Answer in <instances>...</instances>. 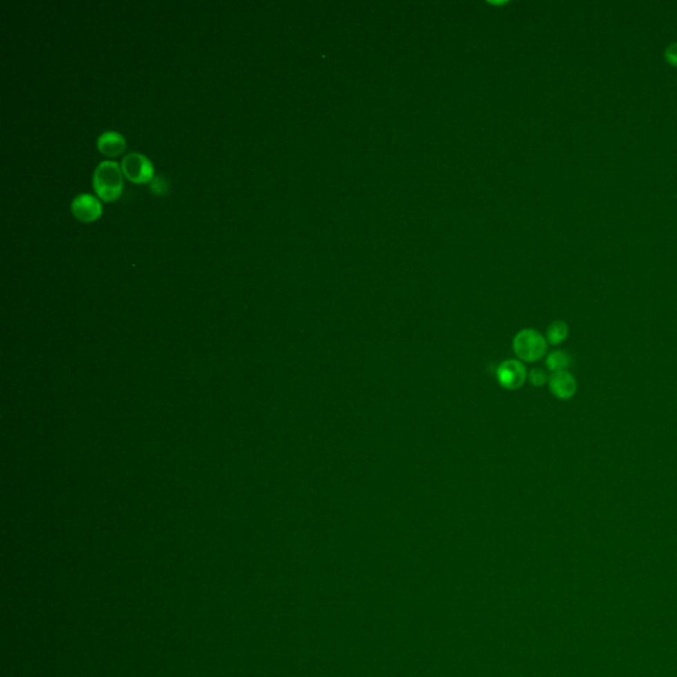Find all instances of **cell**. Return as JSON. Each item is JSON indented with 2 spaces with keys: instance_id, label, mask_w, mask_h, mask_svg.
<instances>
[{
  "instance_id": "ba28073f",
  "label": "cell",
  "mask_w": 677,
  "mask_h": 677,
  "mask_svg": "<svg viewBox=\"0 0 677 677\" xmlns=\"http://www.w3.org/2000/svg\"><path fill=\"white\" fill-rule=\"evenodd\" d=\"M545 365L551 373L567 371L571 366V357L567 351H553L549 355H547Z\"/></svg>"
},
{
  "instance_id": "3957f363",
  "label": "cell",
  "mask_w": 677,
  "mask_h": 677,
  "mask_svg": "<svg viewBox=\"0 0 677 677\" xmlns=\"http://www.w3.org/2000/svg\"><path fill=\"white\" fill-rule=\"evenodd\" d=\"M121 170L127 179L137 184L150 183L154 179L151 160L139 153H130L121 161Z\"/></svg>"
},
{
  "instance_id": "8992f818",
  "label": "cell",
  "mask_w": 677,
  "mask_h": 677,
  "mask_svg": "<svg viewBox=\"0 0 677 677\" xmlns=\"http://www.w3.org/2000/svg\"><path fill=\"white\" fill-rule=\"evenodd\" d=\"M548 385L551 393L562 401L573 398L577 393V380L569 371L551 373Z\"/></svg>"
},
{
  "instance_id": "7a4b0ae2",
  "label": "cell",
  "mask_w": 677,
  "mask_h": 677,
  "mask_svg": "<svg viewBox=\"0 0 677 677\" xmlns=\"http://www.w3.org/2000/svg\"><path fill=\"white\" fill-rule=\"evenodd\" d=\"M512 348L521 362H536L547 355L548 342L542 333L533 328H525L515 335Z\"/></svg>"
},
{
  "instance_id": "30bf717a",
  "label": "cell",
  "mask_w": 677,
  "mask_h": 677,
  "mask_svg": "<svg viewBox=\"0 0 677 677\" xmlns=\"http://www.w3.org/2000/svg\"><path fill=\"white\" fill-rule=\"evenodd\" d=\"M528 380L533 386H544L549 381V376L542 368H533L528 373Z\"/></svg>"
},
{
  "instance_id": "8fae6325",
  "label": "cell",
  "mask_w": 677,
  "mask_h": 677,
  "mask_svg": "<svg viewBox=\"0 0 677 677\" xmlns=\"http://www.w3.org/2000/svg\"><path fill=\"white\" fill-rule=\"evenodd\" d=\"M150 188L151 190L155 193V195H164L168 189V183L164 177L161 176H155L151 181H150Z\"/></svg>"
},
{
  "instance_id": "6da1fadb",
  "label": "cell",
  "mask_w": 677,
  "mask_h": 677,
  "mask_svg": "<svg viewBox=\"0 0 677 677\" xmlns=\"http://www.w3.org/2000/svg\"><path fill=\"white\" fill-rule=\"evenodd\" d=\"M93 188L104 202L119 199L124 189V173L121 164L114 160H104L95 167L93 173Z\"/></svg>"
},
{
  "instance_id": "5b68a950",
  "label": "cell",
  "mask_w": 677,
  "mask_h": 677,
  "mask_svg": "<svg viewBox=\"0 0 677 677\" xmlns=\"http://www.w3.org/2000/svg\"><path fill=\"white\" fill-rule=\"evenodd\" d=\"M70 210L77 220L92 222L102 215L101 202L90 193H79L70 204Z\"/></svg>"
},
{
  "instance_id": "9c48e42d",
  "label": "cell",
  "mask_w": 677,
  "mask_h": 677,
  "mask_svg": "<svg viewBox=\"0 0 677 677\" xmlns=\"http://www.w3.org/2000/svg\"><path fill=\"white\" fill-rule=\"evenodd\" d=\"M569 336V326L564 320H556L547 330V342L551 346H558L564 343Z\"/></svg>"
},
{
  "instance_id": "52a82bcc",
  "label": "cell",
  "mask_w": 677,
  "mask_h": 677,
  "mask_svg": "<svg viewBox=\"0 0 677 677\" xmlns=\"http://www.w3.org/2000/svg\"><path fill=\"white\" fill-rule=\"evenodd\" d=\"M97 148L104 155L114 158L126 150V139L118 131H105L97 139Z\"/></svg>"
},
{
  "instance_id": "277c9868",
  "label": "cell",
  "mask_w": 677,
  "mask_h": 677,
  "mask_svg": "<svg viewBox=\"0 0 677 677\" xmlns=\"http://www.w3.org/2000/svg\"><path fill=\"white\" fill-rule=\"evenodd\" d=\"M496 377L504 389L518 391L525 384L528 372L525 365L520 360L509 359L499 365L496 371Z\"/></svg>"
},
{
  "instance_id": "7c38bea8",
  "label": "cell",
  "mask_w": 677,
  "mask_h": 677,
  "mask_svg": "<svg viewBox=\"0 0 677 677\" xmlns=\"http://www.w3.org/2000/svg\"><path fill=\"white\" fill-rule=\"evenodd\" d=\"M664 57H665V61L677 68V43H674L671 44L669 47L665 49L664 52Z\"/></svg>"
}]
</instances>
